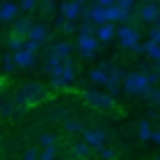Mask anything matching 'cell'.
<instances>
[{
	"instance_id": "obj_42",
	"label": "cell",
	"mask_w": 160,
	"mask_h": 160,
	"mask_svg": "<svg viewBox=\"0 0 160 160\" xmlns=\"http://www.w3.org/2000/svg\"><path fill=\"white\" fill-rule=\"evenodd\" d=\"M0 148H2V134H0Z\"/></svg>"
},
{
	"instance_id": "obj_10",
	"label": "cell",
	"mask_w": 160,
	"mask_h": 160,
	"mask_svg": "<svg viewBox=\"0 0 160 160\" xmlns=\"http://www.w3.org/2000/svg\"><path fill=\"white\" fill-rule=\"evenodd\" d=\"M31 28H33L31 17L19 14L14 21H12V33L10 35H14V38H19V40H26V38H28V33H31Z\"/></svg>"
},
{
	"instance_id": "obj_29",
	"label": "cell",
	"mask_w": 160,
	"mask_h": 160,
	"mask_svg": "<svg viewBox=\"0 0 160 160\" xmlns=\"http://www.w3.org/2000/svg\"><path fill=\"white\" fill-rule=\"evenodd\" d=\"M146 99L153 106H160V87H151V90L146 92Z\"/></svg>"
},
{
	"instance_id": "obj_17",
	"label": "cell",
	"mask_w": 160,
	"mask_h": 160,
	"mask_svg": "<svg viewBox=\"0 0 160 160\" xmlns=\"http://www.w3.org/2000/svg\"><path fill=\"white\" fill-rule=\"evenodd\" d=\"M64 130L68 132V134H82V132H85V125H82L80 118H66L64 120Z\"/></svg>"
},
{
	"instance_id": "obj_38",
	"label": "cell",
	"mask_w": 160,
	"mask_h": 160,
	"mask_svg": "<svg viewBox=\"0 0 160 160\" xmlns=\"http://www.w3.org/2000/svg\"><path fill=\"white\" fill-rule=\"evenodd\" d=\"M151 141H153V144H160V130H153V134H151Z\"/></svg>"
},
{
	"instance_id": "obj_40",
	"label": "cell",
	"mask_w": 160,
	"mask_h": 160,
	"mask_svg": "<svg viewBox=\"0 0 160 160\" xmlns=\"http://www.w3.org/2000/svg\"><path fill=\"white\" fill-rule=\"evenodd\" d=\"M153 71H155V75L160 78V61H155V66H153Z\"/></svg>"
},
{
	"instance_id": "obj_33",
	"label": "cell",
	"mask_w": 160,
	"mask_h": 160,
	"mask_svg": "<svg viewBox=\"0 0 160 160\" xmlns=\"http://www.w3.org/2000/svg\"><path fill=\"white\" fill-rule=\"evenodd\" d=\"M148 40H151V42H155V45H160V26H151Z\"/></svg>"
},
{
	"instance_id": "obj_25",
	"label": "cell",
	"mask_w": 160,
	"mask_h": 160,
	"mask_svg": "<svg viewBox=\"0 0 160 160\" xmlns=\"http://www.w3.org/2000/svg\"><path fill=\"white\" fill-rule=\"evenodd\" d=\"M94 31H97V26L90 24L87 19H82V24H78V35H94Z\"/></svg>"
},
{
	"instance_id": "obj_21",
	"label": "cell",
	"mask_w": 160,
	"mask_h": 160,
	"mask_svg": "<svg viewBox=\"0 0 160 160\" xmlns=\"http://www.w3.org/2000/svg\"><path fill=\"white\" fill-rule=\"evenodd\" d=\"M2 71H5L7 75H12L17 71V64H14V57H12V52H5L2 54Z\"/></svg>"
},
{
	"instance_id": "obj_35",
	"label": "cell",
	"mask_w": 160,
	"mask_h": 160,
	"mask_svg": "<svg viewBox=\"0 0 160 160\" xmlns=\"http://www.w3.org/2000/svg\"><path fill=\"white\" fill-rule=\"evenodd\" d=\"M21 160H38V148H26Z\"/></svg>"
},
{
	"instance_id": "obj_9",
	"label": "cell",
	"mask_w": 160,
	"mask_h": 160,
	"mask_svg": "<svg viewBox=\"0 0 160 160\" xmlns=\"http://www.w3.org/2000/svg\"><path fill=\"white\" fill-rule=\"evenodd\" d=\"M24 113L26 111H21L19 106L14 104L12 97H2V99H0V118L2 120H19Z\"/></svg>"
},
{
	"instance_id": "obj_36",
	"label": "cell",
	"mask_w": 160,
	"mask_h": 160,
	"mask_svg": "<svg viewBox=\"0 0 160 160\" xmlns=\"http://www.w3.org/2000/svg\"><path fill=\"white\" fill-rule=\"evenodd\" d=\"M52 120H66V111L64 108H57L54 113H52Z\"/></svg>"
},
{
	"instance_id": "obj_16",
	"label": "cell",
	"mask_w": 160,
	"mask_h": 160,
	"mask_svg": "<svg viewBox=\"0 0 160 160\" xmlns=\"http://www.w3.org/2000/svg\"><path fill=\"white\" fill-rule=\"evenodd\" d=\"M14 64L17 68H31V66H35V54H31V52H14Z\"/></svg>"
},
{
	"instance_id": "obj_41",
	"label": "cell",
	"mask_w": 160,
	"mask_h": 160,
	"mask_svg": "<svg viewBox=\"0 0 160 160\" xmlns=\"http://www.w3.org/2000/svg\"><path fill=\"white\" fill-rule=\"evenodd\" d=\"M2 90H5V82H2V78H0V94H2Z\"/></svg>"
},
{
	"instance_id": "obj_26",
	"label": "cell",
	"mask_w": 160,
	"mask_h": 160,
	"mask_svg": "<svg viewBox=\"0 0 160 160\" xmlns=\"http://www.w3.org/2000/svg\"><path fill=\"white\" fill-rule=\"evenodd\" d=\"M38 160H57V146L40 148V151H38Z\"/></svg>"
},
{
	"instance_id": "obj_6",
	"label": "cell",
	"mask_w": 160,
	"mask_h": 160,
	"mask_svg": "<svg viewBox=\"0 0 160 160\" xmlns=\"http://www.w3.org/2000/svg\"><path fill=\"white\" fill-rule=\"evenodd\" d=\"M73 47L78 50V54L82 57V59H94L99 42H97L94 35H78V40H75V45H73Z\"/></svg>"
},
{
	"instance_id": "obj_32",
	"label": "cell",
	"mask_w": 160,
	"mask_h": 160,
	"mask_svg": "<svg viewBox=\"0 0 160 160\" xmlns=\"http://www.w3.org/2000/svg\"><path fill=\"white\" fill-rule=\"evenodd\" d=\"M38 7L42 12H47V14H54L57 12V2H52V0H42V2H38Z\"/></svg>"
},
{
	"instance_id": "obj_8",
	"label": "cell",
	"mask_w": 160,
	"mask_h": 160,
	"mask_svg": "<svg viewBox=\"0 0 160 160\" xmlns=\"http://www.w3.org/2000/svg\"><path fill=\"white\" fill-rule=\"evenodd\" d=\"M59 14L64 17L66 21H78L85 12V2H80V0H71V2H59L57 5Z\"/></svg>"
},
{
	"instance_id": "obj_13",
	"label": "cell",
	"mask_w": 160,
	"mask_h": 160,
	"mask_svg": "<svg viewBox=\"0 0 160 160\" xmlns=\"http://www.w3.org/2000/svg\"><path fill=\"white\" fill-rule=\"evenodd\" d=\"M26 40H33V42H38V45L42 47L47 40H50V28H47L45 24H33V28H31V33H28Z\"/></svg>"
},
{
	"instance_id": "obj_12",
	"label": "cell",
	"mask_w": 160,
	"mask_h": 160,
	"mask_svg": "<svg viewBox=\"0 0 160 160\" xmlns=\"http://www.w3.org/2000/svg\"><path fill=\"white\" fill-rule=\"evenodd\" d=\"M73 50H75V47H73V42H71V40H59L57 45H52V47H50V52H52V54H54L59 61L68 59V57L73 54Z\"/></svg>"
},
{
	"instance_id": "obj_3",
	"label": "cell",
	"mask_w": 160,
	"mask_h": 160,
	"mask_svg": "<svg viewBox=\"0 0 160 160\" xmlns=\"http://www.w3.org/2000/svg\"><path fill=\"white\" fill-rule=\"evenodd\" d=\"M80 97H82V101H85L87 106H92V108H97V111H106V108H113V106H115V97H111L108 92L82 90Z\"/></svg>"
},
{
	"instance_id": "obj_27",
	"label": "cell",
	"mask_w": 160,
	"mask_h": 160,
	"mask_svg": "<svg viewBox=\"0 0 160 160\" xmlns=\"http://www.w3.org/2000/svg\"><path fill=\"white\" fill-rule=\"evenodd\" d=\"M7 47H10L12 54H14V52H21V47H24V40H19V38H14V35H10V38H7Z\"/></svg>"
},
{
	"instance_id": "obj_31",
	"label": "cell",
	"mask_w": 160,
	"mask_h": 160,
	"mask_svg": "<svg viewBox=\"0 0 160 160\" xmlns=\"http://www.w3.org/2000/svg\"><path fill=\"white\" fill-rule=\"evenodd\" d=\"M97 153H99V158H101V160H115V158H118V153H115L113 148H108V146H104V148H99V151H97Z\"/></svg>"
},
{
	"instance_id": "obj_7",
	"label": "cell",
	"mask_w": 160,
	"mask_h": 160,
	"mask_svg": "<svg viewBox=\"0 0 160 160\" xmlns=\"http://www.w3.org/2000/svg\"><path fill=\"white\" fill-rule=\"evenodd\" d=\"M106 130H101V127H85V132H82V141H85L87 146H90L92 151H99L106 146Z\"/></svg>"
},
{
	"instance_id": "obj_30",
	"label": "cell",
	"mask_w": 160,
	"mask_h": 160,
	"mask_svg": "<svg viewBox=\"0 0 160 160\" xmlns=\"http://www.w3.org/2000/svg\"><path fill=\"white\" fill-rule=\"evenodd\" d=\"M61 33L64 35H78V24H75V21H64Z\"/></svg>"
},
{
	"instance_id": "obj_4",
	"label": "cell",
	"mask_w": 160,
	"mask_h": 160,
	"mask_svg": "<svg viewBox=\"0 0 160 160\" xmlns=\"http://www.w3.org/2000/svg\"><path fill=\"white\" fill-rule=\"evenodd\" d=\"M122 90L132 97H146V92L151 90L148 80H146L144 73H127L122 78Z\"/></svg>"
},
{
	"instance_id": "obj_5",
	"label": "cell",
	"mask_w": 160,
	"mask_h": 160,
	"mask_svg": "<svg viewBox=\"0 0 160 160\" xmlns=\"http://www.w3.org/2000/svg\"><path fill=\"white\" fill-rule=\"evenodd\" d=\"M115 35H118L120 45L125 47V50H132L134 45H139V31H137V26H130V24H122L120 28H115Z\"/></svg>"
},
{
	"instance_id": "obj_18",
	"label": "cell",
	"mask_w": 160,
	"mask_h": 160,
	"mask_svg": "<svg viewBox=\"0 0 160 160\" xmlns=\"http://www.w3.org/2000/svg\"><path fill=\"white\" fill-rule=\"evenodd\" d=\"M71 153H73L78 160H87V158L92 155V148L85 144V141H75V144L71 146Z\"/></svg>"
},
{
	"instance_id": "obj_24",
	"label": "cell",
	"mask_w": 160,
	"mask_h": 160,
	"mask_svg": "<svg viewBox=\"0 0 160 160\" xmlns=\"http://www.w3.org/2000/svg\"><path fill=\"white\" fill-rule=\"evenodd\" d=\"M90 80H92V82H97V85H104L106 87V73L99 68V66L90 71Z\"/></svg>"
},
{
	"instance_id": "obj_2",
	"label": "cell",
	"mask_w": 160,
	"mask_h": 160,
	"mask_svg": "<svg viewBox=\"0 0 160 160\" xmlns=\"http://www.w3.org/2000/svg\"><path fill=\"white\" fill-rule=\"evenodd\" d=\"M47 75H50V87H54V90H66V87L75 80V61H73V57L64 59Z\"/></svg>"
},
{
	"instance_id": "obj_1",
	"label": "cell",
	"mask_w": 160,
	"mask_h": 160,
	"mask_svg": "<svg viewBox=\"0 0 160 160\" xmlns=\"http://www.w3.org/2000/svg\"><path fill=\"white\" fill-rule=\"evenodd\" d=\"M12 99H14V104L19 106L21 111H28V108H35V106L45 104V101L50 99V87H45L42 82L31 80V82H24V85L14 92Z\"/></svg>"
},
{
	"instance_id": "obj_20",
	"label": "cell",
	"mask_w": 160,
	"mask_h": 160,
	"mask_svg": "<svg viewBox=\"0 0 160 160\" xmlns=\"http://www.w3.org/2000/svg\"><path fill=\"white\" fill-rule=\"evenodd\" d=\"M38 144H40V148L57 146V134H54V132H42V134H40V139H38Z\"/></svg>"
},
{
	"instance_id": "obj_34",
	"label": "cell",
	"mask_w": 160,
	"mask_h": 160,
	"mask_svg": "<svg viewBox=\"0 0 160 160\" xmlns=\"http://www.w3.org/2000/svg\"><path fill=\"white\" fill-rule=\"evenodd\" d=\"M24 52H31V54H35V52L40 50V45L38 42H33V40H24V47H21Z\"/></svg>"
},
{
	"instance_id": "obj_39",
	"label": "cell",
	"mask_w": 160,
	"mask_h": 160,
	"mask_svg": "<svg viewBox=\"0 0 160 160\" xmlns=\"http://www.w3.org/2000/svg\"><path fill=\"white\" fill-rule=\"evenodd\" d=\"M132 52H137V54H144V45H141V42H139V45H134V47H132Z\"/></svg>"
},
{
	"instance_id": "obj_28",
	"label": "cell",
	"mask_w": 160,
	"mask_h": 160,
	"mask_svg": "<svg viewBox=\"0 0 160 160\" xmlns=\"http://www.w3.org/2000/svg\"><path fill=\"white\" fill-rule=\"evenodd\" d=\"M115 7H118L120 12H130L132 14V10L137 7V2H132V0H115Z\"/></svg>"
},
{
	"instance_id": "obj_44",
	"label": "cell",
	"mask_w": 160,
	"mask_h": 160,
	"mask_svg": "<svg viewBox=\"0 0 160 160\" xmlns=\"http://www.w3.org/2000/svg\"><path fill=\"white\" fill-rule=\"evenodd\" d=\"M155 160H160V155H158V158H155Z\"/></svg>"
},
{
	"instance_id": "obj_11",
	"label": "cell",
	"mask_w": 160,
	"mask_h": 160,
	"mask_svg": "<svg viewBox=\"0 0 160 160\" xmlns=\"http://www.w3.org/2000/svg\"><path fill=\"white\" fill-rule=\"evenodd\" d=\"M137 17H139V21H144V24H155V21L160 19V10L155 2H144V5L137 7Z\"/></svg>"
},
{
	"instance_id": "obj_14",
	"label": "cell",
	"mask_w": 160,
	"mask_h": 160,
	"mask_svg": "<svg viewBox=\"0 0 160 160\" xmlns=\"http://www.w3.org/2000/svg\"><path fill=\"white\" fill-rule=\"evenodd\" d=\"M17 17H19L17 2H0V21H2V24H12Z\"/></svg>"
},
{
	"instance_id": "obj_43",
	"label": "cell",
	"mask_w": 160,
	"mask_h": 160,
	"mask_svg": "<svg viewBox=\"0 0 160 160\" xmlns=\"http://www.w3.org/2000/svg\"><path fill=\"white\" fill-rule=\"evenodd\" d=\"M155 5H158V10H160V2H155Z\"/></svg>"
},
{
	"instance_id": "obj_23",
	"label": "cell",
	"mask_w": 160,
	"mask_h": 160,
	"mask_svg": "<svg viewBox=\"0 0 160 160\" xmlns=\"http://www.w3.org/2000/svg\"><path fill=\"white\" fill-rule=\"evenodd\" d=\"M151 134H153V127H151V122H148V120H141V122H139V139L151 141Z\"/></svg>"
},
{
	"instance_id": "obj_37",
	"label": "cell",
	"mask_w": 160,
	"mask_h": 160,
	"mask_svg": "<svg viewBox=\"0 0 160 160\" xmlns=\"http://www.w3.org/2000/svg\"><path fill=\"white\" fill-rule=\"evenodd\" d=\"M64 17H61V14H54V26H57V28H61V26H64Z\"/></svg>"
},
{
	"instance_id": "obj_15",
	"label": "cell",
	"mask_w": 160,
	"mask_h": 160,
	"mask_svg": "<svg viewBox=\"0 0 160 160\" xmlns=\"http://www.w3.org/2000/svg\"><path fill=\"white\" fill-rule=\"evenodd\" d=\"M94 38H97V42H111V40L115 38V24H104V26H97Z\"/></svg>"
},
{
	"instance_id": "obj_22",
	"label": "cell",
	"mask_w": 160,
	"mask_h": 160,
	"mask_svg": "<svg viewBox=\"0 0 160 160\" xmlns=\"http://www.w3.org/2000/svg\"><path fill=\"white\" fill-rule=\"evenodd\" d=\"M17 7H19V12H24L26 17H31L38 10V2H35V0H21V2H17Z\"/></svg>"
},
{
	"instance_id": "obj_19",
	"label": "cell",
	"mask_w": 160,
	"mask_h": 160,
	"mask_svg": "<svg viewBox=\"0 0 160 160\" xmlns=\"http://www.w3.org/2000/svg\"><path fill=\"white\" fill-rule=\"evenodd\" d=\"M144 54L148 57V59L153 61H160V45H155V42H144Z\"/></svg>"
}]
</instances>
